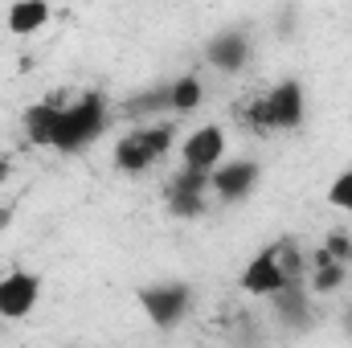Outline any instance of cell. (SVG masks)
I'll list each match as a JSON object with an SVG mask.
<instances>
[{
	"mask_svg": "<svg viewBox=\"0 0 352 348\" xmlns=\"http://www.w3.org/2000/svg\"><path fill=\"white\" fill-rule=\"evenodd\" d=\"M173 144H176L173 119H160V123H135L131 131H123V135L115 140L111 160H115V168H119V173L144 176V173H152V168L173 152Z\"/></svg>",
	"mask_w": 352,
	"mask_h": 348,
	"instance_id": "cell-1",
	"label": "cell"
},
{
	"mask_svg": "<svg viewBox=\"0 0 352 348\" xmlns=\"http://www.w3.org/2000/svg\"><path fill=\"white\" fill-rule=\"evenodd\" d=\"M107 98L102 94H78L74 102H66L62 107V115H58V131H54V152H82L90 148L102 131H107Z\"/></svg>",
	"mask_w": 352,
	"mask_h": 348,
	"instance_id": "cell-2",
	"label": "cell"
},
{
	"mask_svg": "<svg viewBox=\"0 0 352 348\" xmlns=\"http://www.w3.org/2000/svg\"><path fill=\"white\" fill-rule=\"evenodd\" d=\"M307 119V94L295 78H283L246 107V123L258 131H295Z\"/></svg>",
	"mask_w": 352,
	"mask_h": 348,
	"instance_id": "cell-3",
	"label": "cell"
},
{
	"mask_svg": "<svg viewBox=\"0 0 352 348\" xmlns=\"http://www.w3.org/2000/svg\"><path fill=\"white\" fill-rule=\"evenodd\" d=\"M140 303H144V316L156 328H176L192 312V287L180 283V279H173V283H152V287H144Z\"/></svg>",
	"mask_w": 352,
	"mask_h": 348,
	"instance_id": "cell-4",
	"label": "cell"
},
{
	"mask_svg": "<svg viewBox=\"0 0 352 348\" xmlns=\"http://www.w3.org/2000/svg\"><path fill=\"white\" fill-rule=\"evenodd\" d=\"M230 152V140H226V127L221 123H201L197 131H188L180 140V164L184 168H197V173H213Z\"/></svg>",
	"mask_w": 352,
	"mask_h": 348,
	"instance_id": "cell-5",
	"label": "cell"
},
{
	"mask_svg": "<svg viewBox=\"0 0 352 348\" xmlns=\"http://www.w3.org/2000/svg\"><path fill=\"white\" fill-rule=\"evenodd\" d=\"M164 201H168V209H173L176 217H184V221L201 217L209 209V173H197V168L180 164V173L164 188Z\"/></svg>",
	"mask_w": 352,
	"mask_h": 348,
	"instance_id": "cell-6",
	"label": "cell"
},
{
	"mask_svg": "<svg viewBox=\"0 0 352 348\" xmlns=\"http://www.w3.org/2000/svg\"><path fill=\"white\" fill-rule=\"evenodd\" d=\"M41 299V274L12 266L0 274V320H25Z\"/></svg>",
	"mask_w": 352,
	"mask_h": 348,
	"instance_id": "cell-7",
	"label": "cell"
},
{
	"mask_svg": "<svg viewBox=\"0 0 352 348\" xmlns=\"http://www.w3.org/2000/svg\"><path fill=\"white\" fill-rule=\"evenodd\" d=\"M258 160H250V156H242V160H221L213 173H209V193L217 197V201H242V197H250L254 188H258Z\"/></svg>",
	"mask_w": 352,
	"mask_h": 348,
	"instance_id": "cell-8",
	"label": "cell"
},
{
	"mask_svg": "<svg viewBox=\"0 0 352 348\" xmlns=\"http://www.w3.org/2000/svg\"><path fill=\"white\" fill-rule=\"evenodd\" d=\"M242 291L246 295H254V299H270L283 283H287V270H283V262H278V250L274 246H263L254 259L242 266Z\"/></svg>",
	"mask_w": 352,
	"mask_h": 348,
	"instance_id": "cell-9",
	"label": "cell"
},
{
	"mask_svg": "<svg viewBox=\"0 0 352 348\" xmlns=\"http://www.w3.org/2000/svg\"><path fill=\"white\" fill-rule=\"evenodd\" d=\"M250 54H254V45H250V37L242 29H226V33H217L205 45V62L213 70H221V74H242L246 62H250Z\"/></svg>",
	"mask_w": 352,
	"mask_h": 348,
	"instance_id": "cell-10",
	"label": "cell"
},
{
	"mask_svg": "<svg viewBox=\"0 0 352 348\" xmlns=\"http://www.w3.org/2000/svg\"><path fill=\"white\" fill-rule=\"evenodd\" d=\"M344 279H349V262L344 259L328 254L324 246L307 254V287H311V295H332V291L344 287Z\"/></svg>",
	"mask_w": 352,
	"mask_h": 348,
	"instance_id": "cell-11",
	"label": "cell"
},
{
	"mask_svg": "<svg viewBox=\"0 0 352 348\" xmlns=\"http://www.w3.org/2000/svg\"><path fill=\"white\" fill-rule=\"evenodd\" d=\"M270 307L283 324H303L311 316V287L307 279H287L274 295H270Z\"/></svg>",
	"mask_w": 352,
	"mask_h": 348,
	"instance_id": "cell-12",
	"label": "cell"
},
{
	"mask_svg": "<svg viewBox=\"0 0 352 348\" xmlns=\"http://www.w3.org/2000/svg\"><path fill=\"white\" fill-rule=\"evenodd\" d=\"M50 17H54L50 0H12L8 12H4V25H8L12 37H33L50 25Z\"/></svg>",
	"mask_w": 352,
	"mask_h": 348,
	"instance_id": "cell-13",
	"label": "cell"
},
{
	"mask_svg": "<svg viewBox=\"0 0 352 348\" xmlns=\"http://www.w3.org/2000/svg\"><path fill=\"white\" fill-rule=\"evenodd\" d=\"M58 115H62V107H58V102H33V107L25 111V119H21V127H25V140H29L33 148H54Z\"/></svg>",
	"mask_w": 352,
	"mask_h": 348,
	"instance_id": "cell-14",
	"label": "cell"
},
{
	"mask_svg": "<svg viewBox=\"0 0 352 348\" xmlns=\"http://www.w3.org/2000/svg\"><path fill=\"white\" fill-rule=\"evenodd\" d=\"M160 94H164V115H188V111H197V107H201L205 87H201V78H197V74H180L176 83L160 87Z\"/></svg>",
	"mask_w": 352,
	"mask_h": 348,
	"instance_id": "cell-15",
	"label": "cell"
},
{
	"mask_svg": "<svg viewBox=\"0 0 352 348\" xmlns=\"http://www.w3.org/2000/svg\"><path fill=\"white\" fill-rule=\"evenodd\" d=\"M328 205H332V209H344V213H352V168L336 173V180L328 184Z\"/></svg>",
	"mask_w": 352,
	"mask_h": 348,
	"instance_id": "cell-16",
	"label": "cell"
},
{
	"mask_svg": "<svg viewBox=\"0 0 352 348\" xmlns=\"http://www.w3.org/2000/svg\"><path fill=\"white\" fill-rule=\"evenodd\" d=\"M349 246H352L349 234H328V242H324V250L336 254V259H349Z\"/></svg>",
	"mask_w": 352,
	"mask_h": 348,
	"instance_id": "cell-17",
	"label": "cell"
},
{
	"mask_svg": "<svg viewBox=\"0 0 352 348\" xmlns=\"http://www.w3.org/2000/svg\"><path fill=\"white\" fill-rule=\"evenodd\" d=\"M8 226H12V209H0V234H4Z\"/></svg>",
	"mask_w": 352,
	"mask_h": 348,
	"instance_id": "cell-18",
	"label": "cell"
},
{
	"mask_svg": "<svg viewBox=\"0 0 352 348\" xmlns=\"http://www.w3.org/2000/svg\"><path fill=\"white\" fill-rule=\"evenodd\" d=\"M4 173H8V160H4V156H0V180H4Z\"/></svg>",
	"mask_w": 352,
	"mask_h": 348,
	"instance_id": "cell-19",
	"label": "cell"
},
{
	"mask_svg": "<svg viewBox=\"0 0 352 348\" xmlns=\"http://www.w3.org/2000/svg\"><path fill=\"white\" fill-rule=\"evenodd\" d=\"M344 262H349V279H352V246H349V259H344Z\"/></svg>",
	"mask_w": 352,
	"mask_h": 348,
	"instance_id": "cell-20",
	"label": "cell"
},
{
	"mask_svg": "<svg viewBox=\"0 0 352 348\" xmlns=\"http://www.w3.org/2000/svg\"><path fill=\"white\" fill-rule=\"evenodd\" d=\"M349 328H352V312H349Z\"/></svg>",
	"mask_w": 352,
	"mask_h": 348,
	"instance_id": "cell-21",
	"label": "cell"
}]
</instances>
